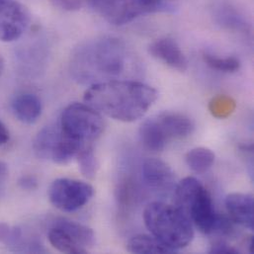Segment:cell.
I'll use <instances>...</instances> for the list:
<instances>
[{"label":"cell","mask_w":254,"mask_h":254,"mask_svg":"<svg viewBox=\"0 0 254 254\" xmlns=\"http://www.w3.org/2000/svg\"><path fill=\"white\" fill-rule=\"evenodd\" d=\"M148 53L167 66L178 71L188 68V60L178 43L171 38H160L148 47Z\"/></svg>","instance_id":"cell-10"},{"label":"cell","mask_w":254,"mask_h":254,"mask_svg":"<svg viewBox=\"0 0 254 254\" xmlns=\"http://www.w3.org/2000/svg\"><path fill=\"white\" fill-rule=\"evenodd\" d=\"M127 250L131 254H173L153 236L137 235L127 242Z\"/></svg>","instance_id":"cell-17"},{"label":"cell","mask_w":254,"mask_h":254,"mask_svg":"<svg viewBox=\"0 0 254 254\" xmlns=\"http://www.w3.org/2000/svg\"><path fill=\"white\" fill-rule=\"evenodd\" d=\"M10 139V133L6 126L0 121V145L6 144Z\"/></svg>","instance_id":"cell-27"},{"label":"cell","mask_w":254,"mask_h":254,"mask_svg":"<svg viewBox=\"0 0 254 254\" xmlns=\"http://www.w3.org/2000/svg\"><path fill=\"white\" fill-rule=\"evenodd\" d=\"M175 1L176 0H129L139 16L148 13L172 12L176 7Z\"/></svg>","instance_id":"cell-21"},{"label":"cell","mask_w":254,"mask_h":254,"mask_svg":"<svg viewBox=\"0 0 254 254\" xmlns=\"http://www.w3.org/2000/svg\"><path fill=\"white\" fill-rule=\"evenodd\" d=\"M236 108V103L233 99L227 96H218L210 103V110L217 118H225L231 115Z\"/></svg>","instance_id":"cell-23"},{"label":"cell","mask_w":254,"mask_h":254,"mask_svg":"<svg viewBox=\"0 0 254 254\" xmlns=\"http://www.w3.org/2000/svg\"><path fill=\"white\" fill-rule=\"evenodd\" d=\"M203 61L210 68L221 72L232 73L238 71L241 67L240 60L235 57L221 58L206 53L203 55Z\"/></svg>","instance_id":"cell-22"},{"label":"cell","mask_w":254,"mask_h":254,"mask_svg":"<svg viewBox=\"0 0 254 254\" xmlns=\"http://www.w3.org/2000/svg\"><path fill=\"white\" fill-rule=\"evenodd\" d=\"M132 64L126 44L115 37H102L81 45L72 55V77L81 84L119 79Z\"/></svg>","instance_id":"cell-1"},{"label":"cell","mask_w":254,"mask_h":254,"mask_svg":"<svg viewBox=\"0 0 254 254\" xmlns=\"http://www.w3.org/2000/svg\"><path fill=\"white\" fill-rule=\"evenodd\" d=\"M30 15L24 5L16 0H0V41L18 40L28 28Z\"/></svg>","instance_id":"cell-7"},{"label":"cell","mask_w":254,"mask_h":254,"mask_svg":"<svg viewBox=\"0 0 254 254\" xmlns=\"http://www.w3.org/2000/svg\"><path fill=\"white\" fill-rule=\"evenodd\" d=\"M3 69H4V60H3V58L0 55V75L3 72Z\"/></svg>","instance_id":"cell-30"},{"label":"cell","mask_w":254,"mask_h":254,"mask_svg":"<svg viewBox=\"0 0 254 254\" xmlns=\"http://www.w3.org/2000/svg\"><path fill=\"white\" fill-rule=\"evenodd\" d=\"M226 207L232 221L251 231L254 229V196L246 193H232L226 197Z\"/></svg>","instance_id":"cell-11"},{"label":"cell","mask_w":254,"mask_h":254,"mask_svg":"<svg viewBox=\"0 0 254 254\" xmlns=\"http://www.w3.org/2000/svg\"><path fill=\"white\" fill-rule=\"evenodd\" d=\"M157 96V91L145 83L114 79L90 85L84 93V101L112 119L133 122L147 112Z\"/></svg>","instance_id":"cell-2"},{"label":"cell","mask_w":254,"mask_h":254,"mask_svg":"<svg viewBox=\"0 0 254 254\" xmlns=\"http://www.w3.org/2000/svg\"><path fill=\"white\" fill-rule=\"evenodd\" d=\"M20 184L22 185L23 188H26V189H33L36 187L37 185V181L35 178L31 177V176H28V177H25L23 178L21 181H20Z\"/></svg>","instance_id":"cell-28"},{"label":"cell","mask_w":254,"mask_h":254,"mask_svg":"<svg viewBox=\"0 0 254 254\" xmlns=\"http://www.w3.org/2000/svg\"><path fill=\"white\" fill-rule=\"evenodd\" d=\"M53 225L59 227L64 232H65L77 245H79L87 253L90 249L94 247L95 234L92 229L88 228L87 226L64 218L57 219Z\"/></svg>","instance_id":"cell-15"},{"label":"cell","mask_w":254,"mask_h":254,"mask_svg":"<svg viewBox=\"0 0 254 254\" xmlns=\"http://www.w3.org/2000/svg\"><path fill=\"white\" fill-rule=\"evenodd\" d=\"M214 21L223 29L245 36L252 35L253 26L244 10L233 0H212Z\"/></svg>","instance_id":"cell-8"},{"label":"cell","mask_w":254,"mask_h":254,"mask_svg":"<svg viewBox=\"0 0 254 254\" xmlns=\"http://www.w3.org/2000/svg\"><path fill=\"white\" fill-rule=\"evenodd\" d=\"M60 127L69 137L83 143L92 144L104 131L102 114L83 103L69 104L62 113Z\"/></svg>","instance_id":"cell-5"},{"label":"cell","mask_w":254,"mask_h":254,"mask_svg":"<svg viewBox=\"0 0 254 254\" xmlns=\"http://www.w3.org/2000/svg\"><path fill=\"white\" fill-rule=\"evenodd\" d=\"M6 165L2 162H0V181L2 180V178L4 177V175L6 174Z\"/></svg>","instance_id":"cell-29"},{"label":"cell","mask_w":254,"mask_h":254,"mask_svg":"<svg viewBox=\"0 0 254 254\" xmlns=\"http://www.w3.org/2000/svg\"><path fill=\"white\" fill-rule=\"evenodd\" d=\"M62 139V130L58 127H46L39 131L34 139L33 148L39 158L54 160Z\"/></svg>","instance_id":"cell-14"},{"label":"cell","mask_w":254,"mask_h":254,"mask_svg":"<svg viewBox=\"0 0 254 254\" xmlns=\"http://www.w3.org/2000/svg\"><path fill=\"white\" fill-rule=\"evenodd\" d=\"M48 239L53 248L61 253L71 254L87 253L79 245H77L65 232L54 225L51 227L48 233Z\"/></svg>","instance_id":"cell-19"},{"label":"cell","mask_w":254,"mask_h":254,"mask_svg":"<svg viewBox=\"0 0 254 254\" xmlns=\"http://www.w3.org/2000/svg\"><path fill=\"white\" fill-rule=\"evenodd\" d=\"M210 254H239V251L232 246H230L225 241H216L211 246V249L209 251Z\"/></svg>","instance_id":"cell-25"},{"label":"cell","mask_w":254,"mask_h":254,"mask_svg":"<svg viewBox=\"0 0 254 254\" xmlns=\"http://www.w3.org/2000/svg\"><path fill=\"white\" fill-rule=\"evenodd\" d=\"M143 221L151 236L173 253L186 248L194 238L192 223L176 206L152 202L143 211Z\"/></svg>","instance_id":"cell-3"},{"label":"cell","mask_w":254,"mask_h":254,"mask_svg":"<svg viewBox=\"0 0 254 254\" xmlns=\"http://www.w3.org/2000/svg\"><path fill=\"white\" fill-rule=\"evenodd\" d=\"M93 187L84 181L59 178L49 188L51 203L63 212H75L83 208L93 197Z\"/></svg>","instance_id":"cell-6"},{"label":"cell","mask_w":254,"mask_h":254,"mask_svg":"<svg viewBox=\"0 0 254 254\" xmlns=\"http://www.w3.org/2000/svg\"><path fill=\"white\" fill-rule=\"evenodd\" d=\"M139 138L143 146L151 151H161L168 142L154 117L147 119L141 124L139 127Z\"/></svg>","instance_id":"cell-16"},{"label":"cell","mask_w":254,"mask_h":254,"mask_svg":"<svg viewBox=\"0 0 254 254\" xmlns=\"http://www.w3.org/2000/svg\"><path fill=\"white\" fill-rule=\"evenodd\" d=\"M154 119L167 141L173 138H184L194 130V123L185 114L178 112H162Z\"/></svg>","instance_id":"cell-12"},{"label":"cell","mask_w":254,"mask_h":254,"mask_svg":"<svg viewBox=\"0 0 254 254\" xmlns=\"http://www.w3.org/2000/svg\"><path fill=\"white\" fill-rule=\"evenodd\" d=\"M175 206L201 233L211 235L219 218L213 199L195 177H186L175 188Z\"/></svg>","instance_id":"cell-4"},{"label":"cell","mask_w":254,"mask_h":254,"mask_svg":"<svg viewBox=\"0 0 254 254\" xmlns=\"http://www.w3.org/2000/svg\"><path fill=\"white\" fill-rule=\"evenodd\" d=\"M141 177L148 188L160 193L169 192L175 185L173 170L159 158H147L143 161Z\"/></svg>","instance_id":"cell-9"},{"label":"cell","mask_w":254,"mask_h":254,"mask_svg":"<svg viewBox=\"0 0 254 254\" xmlns=\"http://www.w3.org/2000/svg\"><path fill=\"white\" fill-rule=\"evenodd\" d=\"M23 234L18 228H12L7 224L0 223V243L10 247L13 251L18 246Z\"/></svg>","instance_id":"cell-24"},{"label":"cell","mask_w":254,"mask_h":254,"mask_svg":"<svg viewBox=\"0 0 254 254\" xmlns=\"http://www.w3.org/2000/svg\"><path fill=\"white\" fill-rule=\"evenodd\" d=\"M186 163L195 173L207 172L215 163V153L206 147H196L186 154Z\"/></svg>","instance_id":"cell-18"},{"label":"cell","mask_w":254,"mask_h":254,"mask_svg":"<svg viewBox=\"0 0 254 254\" xmlns=\"http://www.w3.org/2000/svg\"><path fill=\"white\" fill-rule=\"evenodd\" d=\"M81 174L87 179H93L98 170V161L92 144H87L81 148L76 156Z\"/></svg>","instance_id":"cell-20"},{"label":"cell","mask_w":254,"mask_h":254,"mask_svg":"<svg viewBox=\"0 0 254 254\" xmlns=\"http://www.w3.org/2000/svg\"><path fill=\"white\" fill-rule=\"evenodd\" d=\"M55 4L66 11H76L80 9L83 0H53Z\"/></svg>","instance_id":"cell-26"},{"label":"cell","mask_w":254,"mask_h":254,"mask_svg":"<svg viewBox=\"0 0 254 254\" xmlns=\"http://www.w3.org/2000/svg\"><path fill=\"white\" fill-rule=\"evenodd\" d=\"M11 109L20 122L33 124L40 118L43 106L37 95L30 92H23L13 98Z\"/></svg>","instance_id":"cell-13"}]
</instances>
